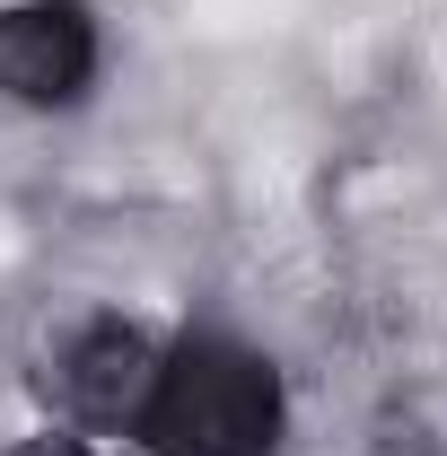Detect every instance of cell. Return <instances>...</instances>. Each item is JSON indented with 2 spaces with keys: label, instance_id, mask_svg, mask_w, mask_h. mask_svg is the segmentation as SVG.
Wrapping results in <instances>:
<instances>
[{
  "label": "cell",
  "instance_id": "1",
  "mask_svg": "<svg viewBox=\"0 0 447 456\" xmlns=\"http://www.w3.org/2000/svg\"><path fill=\"white\" fill-rule=\"evenodd\" d=\"M289 395L280 369L237 334H184L158 360V387L141 403V448L150 456H272Z\"/></svg>",
  "mask_w": 447,
  "mask_h": 456
},
{
  "label": "cell",
  "instance_id": "2",
  "mask_svg": "<svg viewBox=\"0 0 447 456\" xmlns=\"http://www.w3.org/2000/svg\"><path fill=\"white\" fill-rule=\"evenodd\" d=\"M97 79L88 0H9L0 9V88L18 106H79Z\"/></svg>",
  "mask_w": 447,
  "mask_h": 456
},
{
  "label": "cell",
  "instance_id": "3",
  "mask_svg": "<svg viewBox=\"0 0 447 456\" xmlns=\"http://www.w3.org/2000/svg\"><path fill=\"white\" fill-rule=\"evenodd\" d=\"M158 360L167 351L141 334V325L106 316V325H88V334L61 351V395H70L79 421H97V430H132L141 403H150V387H158Z\"/></svg>",
  "mask_w": 447,
  "mask_h": 456
},
{
  "label": "cell",
  "instance_id": "4",
  "mask_svg": "<svg viewBox=\"0 0 447 456\" xmlns=\"http://www.w3.org/2000/svg\"><path fill=\"white\" fill-rule=\"evenodd\" d=\"M9 456H88V448H79L70 430H45V439H18V448H9Z\"/></svg>",
  "mask_w": 447,
  "mask_h": 456
}]
</instances>
